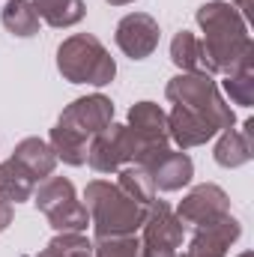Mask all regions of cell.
<instances>
[{
    "instance_id": "1",
    "label": "cell",
    "mask_w": 254,
    "mask_h": 257,
    "mask_svg": "<svg viewBox=\"0 0 254 257\" xmlns=\"http://www.w3.org/2000/svg\"><path fill=\"white\" fill-rule=\"evenodd\" d=\"M165 96L174 105L168 114V132L180 150L200 147L218 132L233 128V111L221 99L212 75L183 72L168 84Z\"/></svg>"
},
{
    "instance_id": "2",
    "label": "cell",
    "mask_w": 254,
    "mask_h": 257,
    "mask_svg": "<svg viewBox=\"0 0 254 257\" xmlns=\"http://www.w3.org/2000/svg\"><path fill=\"white\" fill-rule=\"evenodd\" d=\"M197 24L203 30L200 42L215 72L230 75L236 69L254 66V42L248 36L245 18L230 3H221V0L203 3L197 9Z\"/></svg>"
},
{
    "instance_id": "3",
    "label": "cell",
    "mask_w": 254,
    "mask_h": 257,
    "mask_svg": "<svg viewBox=\"0 0 254 257\" xmlns=\"http://www.w3.org/2000/svg\"><path fill=\"white\" fill-rule=\"evenodd\" d=\"M114 123V102L102 93L75 99L51 128V150L66 165H87V147L105 126Z\"/></svg>"
},
{
    "instance_id": "4",
    "label": "cell",
    "mask_w": 254,
    "mask_h": 257,
    "mask_svg": "<svg viewBox=\"0 0 254 257\" xmlns=\"http://www.w3.org/2000/svg\"><path fill=\"white\" fill-rule=\"evenodd\" d=\"M84 200H87L84 206L90 212V224L96 236H129L141 230L147 218V206L132 200L117 183H108V180L87 183Z\"/></svg>"
},
{
    "instance_id": "5",
    "label": "cell",
    "mask_w": 254,
    "mask_h": 257,
    "mask_svg": "<svg viewBox=\"0 0 254 257\" xmlns=\"http://www.w3.org/2000/svg\"><path fill=\"white\" fill-rule=\"evenodd\" d=\"M57 69H60V75L66 81L93 84V87H105L117 75L114 57L90 33H75L57 48Z\"/></svg>"
},
{
    "instance_id": "6",
    "label": "cell",
    "mask_w": 254,
    "mask_h": 257,
    "mask_svg": "<svg viewBox=\"0 0 254 257\" xmlns=\"http://www.w3.org/2000/svg\"><path fill=\"white\" fill-rule=\"evenodd\" d=\"M36 206L48 215L51 227L57 233H84L90 224V212L87 206L78 200L75 186L66 177H48L42 180V186L33 192Z\"/></svg>"
},
{
    "instance_id": "7",
    "label": "cell",
    "mask_w": 254,
    "mask_h": 257,
    "mask_svg": "<svg viewBox=\"0 0 254 257\" xmlns=\"http://www.w3.org/2000/svg\"><path fill=\"white\" fill-rule=\"evenodd\" d=\"M186 224L165 200H153L147 206V218L141 224V257H177L183 248Z\"/></svg>"
},
{
    "instance_id": "8",
    "label": "cell",
    "mask_w": 254,
    "mask_h": 257,
    "mask_svg": "<svg viewBox=\"0 0 254 257\" xmlns=\"http://www.w3.org/2000/svg\"><path fill=\"white\" fill-rule=\"evenodd\" d=\"M129 138L135 147V159L132 165H147L156 153L168 150L171 132H168V114L156 105V102H138L129 111Z\"/></svg>"
},
{
    "instance_id": "9",
    "label": "cell",
    "mask_w": 254,
    "mask_h": 257,
    "mask_svg": "<svg viewBox=\"0 0 254 257\" xmlns=\"http://www.w3.org/2000/svg\"><path fill=\"white\" fill-rule=\"evenodd\" d=\"M132 159H135V147L129 128L120 123L105 126L87 147V165L96 174H117L120 168L132 165Z\"/></svg>"
},
{
    "instance_id": "10",
    "label": "cell",
    "mask_w": 254,
    "mask_h": 257,
    "mask_svg": "<svg viewBox=\"0 0 254 257\" xmlns=\"http://www.w3.org/2000/svg\"><path fill=\"white\" fill-rule=\"evenodd\" d=\"M239 233H242L239 221L227 212L224 218H215L209 224L194 227V233L189 239V248L177 257H227L230 245L239 239Z\"/></svg>"
},
{
    "instance_id": "11",
    "label": "cell",
    "mask_w": 254,
    "mask_h": 257,
    "mask_svg": "<svg viewBox=\"0 0 254 257\" xmlns=\"http://www.w3.org/2000/svg\"><path fill=\"white\" fill-rule=\"evenodd\" d=\"M227 212H230V197L224 194V189H218L212 183L191 189L177 206V218L183 224H191V227H200V224H209L215 218H224Z\"/></svg>"
},
{
    "instance_id": "12",
    "label": "cell",
    "mask_w": 254,
    "mask_h": 257,
    "mask_svg": "<svg viewBox=\"0 0 254 257\" xmlns=\"http://www.w3.org/2000/svg\"><path fill=\"white\" fill-rule=\"evenodd\" d=\"M117 45L132 60H144L159 48V21L147 12H132L117 24Z\"/></svg>"
},
{
    "instance_id": "13",
    "label": "cell",
    "mask_w": 254,
    "mask_h": 257,
    "mask_svg": "<svg viewBox=\"0 0 254 257\" xmlns=\"http://www.w3.org/2000/svg\"><path fill=\"white\" fill-rule=\"evenodd\" d=\"M141 168L150 174V180H153V186L159 192H177V189L189 186L191 174H194V165L186 156V150H171V147L162 150V153H156Z\"/></svg>"
},
{
    "instance_id": "14",
    "label": "cell",
    "mask_w": 254,
    "mask_h": 257,
    "mask_svg": "<svg viewBox=\"0 0 254 257\" xmlns=\"http://www.w3.org/2000/svg\"><path fill=\"white\" fill-rule=\"evenodd\" d=\"M254 159V120H245L242 128H224L215 144V162L221 168H239Z\"/></svg>"
},
{
    "instance_id": "15",
    "label": "cell",
    "mask_w": 254,
    "mask_h": 257,
    "mask_svg": "<svg viewBox=\"0 0 254 257\" xmlns=\"http://www.w3.org/2000/svg\"><path fill=\"white\" fill-rule=\"evenodd\" d=\"M12 159H15L36 183H39V180H48V177L54 174V168H57V156H54L51 144L42 141V138H24V141L15 147Z\"/></svg>"
},
{
    "instance_id": "16",
    "label": "cell",
    "mask_w": 254,
    "mask_h": 257,
    "mask_svg": "<svg viewBox=\"0 0 254 257\" xmlns=\"http://www.w3.org/2000/svg\"><path fill=\"white\" fill-rule=\"evenodd\" d=\"M171 60L180 66L183 72H200V75H215V69L206 57V48L203 42L189 33V30H180L171 42Z\"/></svg>"
},
{
    "instance_id": "17",
    "label": "cell",
    "mask_w": 254,
    "mask_h": 257,
    "mask_svg": "<svg viewBox=\"0 0 254 257\" xmlns=\"http://www.w3.org/2000/svg\"><path fill=\"white\" fill-rule=\"evenodd\" d=\"M36 186H39V183H36L15 159H9V162L0 165V197H3V200H9V203L30 200L33 192H36Z\"/></svg>"
},
{
    "instance_id": "18",
    "label": "cell",
    "mask_w": 254,
    "mask_h": 257,
    "mask_svg": "<svg viewBox=\"0 0 254 257\" xmlns=\"http://www.w3.org/2000/svg\"><path fill=\"white\" fill-rule=\"evenodd\" d=\"M33 9H36V15H39L45 24H51V27H57V30L78 24V21L87 15L84 0H33Z\"/></svg>"
},
{
    "instance_id": "19",
    "label": "cell",
    "mask_w": 254,
    "mask_h": 257,
    "mask_svg": "<svg viewBox=\"0 0 254 257\" xmlns=\"http://www.w3.org/2000/svg\"><path fill=\"white\" fill-rule=\"evenodd\" d=\"M0 18H3V27L12 36L27 39V36H36L39 33V15H36L33 3H27V0H9L3 6V15Z\"/></svg>"
},
{
    "instance_id": "20",
    "label": "cell",
    "mask_w": 254,
    "mask_h": 257,
    "mask_svg": "<svg viewBox=\"0 0 254 257\" xmlns=\"http://www.w3.org/2000/svg\"><path fill=\"white\" fill-rule=\"evenodd\" d=\"M117 186H120L132 200H138L141 206H150V203L156 200V186H153L150 174H147L141 165H126V168H120V171H117Z\"/></svg>"
},
{
    "instance_id": "21",
    "label": "cell",
    "mask_w": 254,
    "mask_h": 257,
    "mask_svg": "<svg viewBox=\"0 0 254 257\" xmlns=\"http://www.w3.org/2000/svg\"><path fill=\"white\" fill-rule=\"evenodd\" d=\"M221 87H224V93L230 96L233 105H242V108L254 105V66H245V69L230 72V75L221 81Z\"/></svg>"
},
{
    "instance_id": "22",
    "label": "cell",
    "mask_w": 254,
    "mask_h": 257,
    "mask_svg": "<svg viewBox=\"0 0 254 257\" xmlns=\"http://www.w3.org/2000/svg\"><path fill=\"white\" fill-rule=\"evenodd\" d=\"M93 257H141L135 233L129 236H96Z\"/></svg>"
},
{
    "instance_id": "23",
    "label": "cell",
    "mask_w": 254,
    "mask_h": 257,
    "mask_svg": "<svg viewBox=\"0 0 254 257\" xmlns=\"http://www.w3.org/2000/svg\"><path fill=\"white\" fill-rule=\"evenodd\" d=\"M48 251L54 257H93V242L84 233H57L48 242Z\"/></svg>"
},
{
    "instance_id": "24",
    "label": "cell",
    "mask_w": 254,
    "mask_h": 257,
    "mask_svg": "<svg viewBox=\"0 0 254 257\" xmlns=\"http://www.w3.org/2000/svg\"><path fill=\"white\" fill-rule=\"evenodd\" d=\"M9 224H12V203L0 197V233H3Z\"/></svg>"
},
{
    "instance_id": "25",
    "label": "cell",
    "mask_w": 254,
    "mask_h": 257,
    "mask_svg": "<svg viewBox=\"0 0 254 257\" xmlns=\"http://www.w3.org/2000/svg\"><path fill=\"white\" fill-rule=\"evenodd\" d=\"M230 6H233L242 18H248V15H251V9H254V0H230Z\"/></svg>"
},
{
    "instance_id": "26",
    "label": "cell",
    "mask_w": 254,
    "mask_h": 257,
    "mask_svg": "<svg viewBox=\"0 0 254 257\" xmlns=\"http://www.w3.org/2000/svg\"><path fill=\"white\" fill-rule=\"evenodd\" d=\"M111 6H126V3H135V0H108Z\"/></svg>"
},
{
    "instance_id": "27",
    "label": "cell",
    "mask_w": 254,
    "mask_h": 257,
    "mask_svg": "<svg viewBox=\"0 0 254 257\" xmlns=\"http://www.w3.org/2000/svg\"><path fill=\"white\" fill-rule=\"evenodd\" d=\"M36 257H54V254H51V251H48V248H45V251H42V254H36Z\"/></svg>"
},
{
    "instance_id": "28",
    "label": "cell",
    "mask_w": 254,
    "mask_h": 257,
    "mask_svg": "<svg viewBox=\"0 0 254 257\" xmlns=\"http://www.w3.org/2000/svg\"><path fill=\"white\" fill-rule=\"evenodd\" d=\"M242 257H251V254H242Z\"/></svg>"
}]
</instances>
